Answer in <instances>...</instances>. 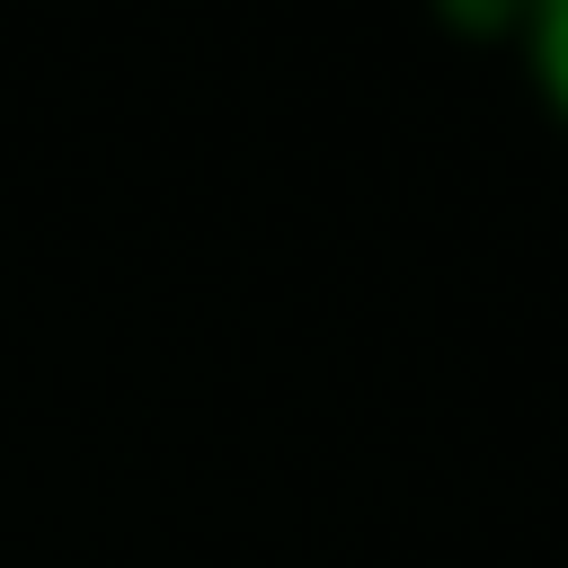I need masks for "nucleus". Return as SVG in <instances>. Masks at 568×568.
<instances>
[{
  "label": "nucleus",
  "instance_id": "obj_1",
  "mask_svg": "<svg viewBox=\"0 0 568 568\" xmlns=\"http://www.w3.org/2000/svg\"><path fill=\"white\" fill-rule=\"evenodd\" d=\"M515 44H524V80H532L541 115L568 133V0H532V9H515Z\"/></svg>",
  "mask_w": 568,
  "mask_h": 568
}]
</instances>
